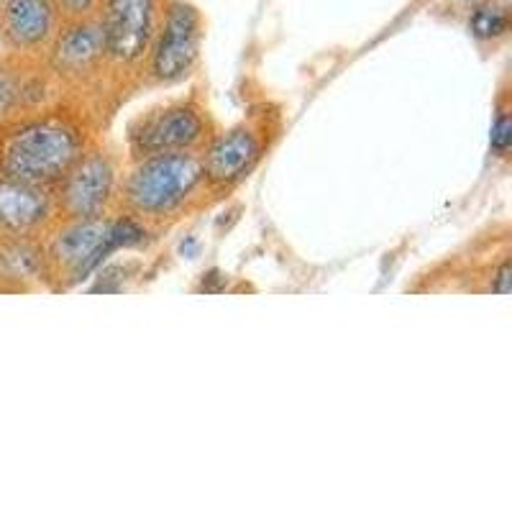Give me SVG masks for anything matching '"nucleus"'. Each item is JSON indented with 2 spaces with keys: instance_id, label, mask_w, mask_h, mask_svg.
Instances as JSON below:
<instances>
[{
  "instance_id": "2eb2a0df",
  "label": "nucleus",
  "mask_w": 512,
  "mask_h": 512,
  "mask_svg": "<svg viewBox=\"0 0 512 512\" xmlns=\"http://www.w3.org/2000/svg\"><path fill=\"white\" fill-rule=\"evenodd\" d=\"M512 146V90L510 82H502L495 100V118H492V134H489V149L492 157L505 162L510 157Z\"/></svg>"
},
{
  "instance_id": "4468645a",
  "label": "nucleus",
  "mask_w": 512,
  "mask_h": 512,
  "mask_svg": "<svg viewBox=\"0 0 512 512\" xmlns=\"http://www.w3.org/2000/svg\"><path fill=\"white\" fill-rule=\"evenodd\" d=\"M47 290L41 241L0 236V295Z\"/></svg>"
},
{
  "instance_id": "20e7f679",
  "label": "nucleus",
  "mask_w": 512,
  "mask_h": 512,
  "mask_svg": "<svg viewBox=\"0 0 512 512\" xmlns=\"http://www.w3.org/2000/svg\"><path fill=\"white\" fill-rule=\"evenodd\" d=\"M285 134V113L280 103L262 100L249 105V111L231 123L221 126L213 141L203 149V175L208 208L239 190L256 169L262 167L274 146Z\"/></svg>"
},
{
  "instance_id": "f8f14e48",
  "label": "nucleus",
  "mask_w": 512,
  "mask_h": 512,
  "mask_svg": "<svg viewBox=\"0 0 512 512\" xmlns=\"http://www.w3.org/2000/svg\"><path fill=\"white\" fill-rule=\"evenodd\" d=\"M57 100V85L44 59L8 52L0 57V131Z\"/></svg>"
},
{
  "instance_id": "f257e3e1",
  "label": "nucleus",
  "mask_w": 512,
  "mask_h": 512,
  "mask_svg": "<svg viewBox=\"0 0 512 512\" xmlns=\"http://www.w3.org/2000/svg\"><path fill=\"white\" fill-rule=\"evenodd\" d=\"M205 198L203 152H169L126 159L113 216L136 223L146 236H159L200 216Z\"/></svg>"
},
{
  "instance_id": "f3484780",
  "label": "nucleus",
  "mask_w": 512,
  "mask_h": 512,
  "mask_svg": "<svg viewBox=\"0 0 512 512\" xmlns=\"http://www.w3.org/2000/svg\"><path fill=\"white\" fill-rule=\"evenodd\" d=\"M57 3L59 18L64 21H80V18L98 16V8L103 0H54Z\"/></svg>"
},
{
  "instance_id": "39448f33",
  "label": "nucleus",
  "mask_w": 512,
  "mask_h": 512,
  "mask_svg": "<svg viewBox=\"0 0 512 512\" xmlns=\"http://www.w3.org/2000/svg\"><path fill=\"white\" fill-rule=\"evenodd\" d=\"M512 282V231L500 221L474 233L438 262L415 274V295H507Z\"/></svg>"
},
{
  "instance_id": "9d476101",
  "label": "nucleus",
  "mask_w": 512,
  "mask_h": 512,
  "mask_svg": "<svg viewBox=\"0 0 512 512\" xmlns=\"http://www.w3.org/2000/svg\"><path fill=\"white\" fill-rule=\"evenodd\" d=\"M203 39L205 21L200 8L192 6L190 0H167L162 24H159L152 52L146 59L141 93L177 88L190 80L200 67Z\"/></svg>"
},
{
  "instance_id": "f03ea898",
  "label": "nucleus",
  "mask_w": 512,
  "mask_h": 512,
  "mask_svg": "<svg viewBox=\"0 0 512 512\" xmlns=\"http://www.w3.org/2000/svg\"><path fill=\"white\" fill-rule=\"evenodd\" d=\"M100 136L105 128L88 111L57 100L0 131V177L54 185Z\"/></svg>"
},
{
  "instance_id": "6ab92c4d",
  "label": "nucleus",
  "mask_w": 512,
  "mask_h": 512,
  "mask_svg": "<svg viewBox=\"0 0 512 512\" xmlns=\"http://www.w3.org/2000/svg\"><path fill=\"white\" fill-rule=\"evenodd\" d=\"M0 3H3V0H0Z\"/></svg>"
},
{
  "instance_id": "7ed1b4c3",
  "label": "nucleus",
  "mask_w": 512,
  "mask_h": 512,
  "mask_svg": "<svg viewBox=\"0 0 512 512\" xmlns=\"http://www.w3.org/2000/svg\"><path fill=\"white\" fill-rule=\"evenodd\" d=\"M44 62L57 85L59 100L80 105L108 131V123L123 103L105 59L98 18L64 21L44 54Z\"/></svg>"
},
{
  "instance_id": "9b49d317",
  "label": "nucleus",
  "mask_w": 512,
  "mask_h": 512,
  "mask_svg": "<svg viewBox=\"0 0 512 512\" xmlns=\"http://www.w3.org/2000/svg\"><path fill=\"white\" fill-rule=\"evenodd\" d=\"M59 223L52 185L0 177V236L44 241Z\"/></svg>"
},
{
  "instance_id": "a211bd4d",
  "label": "nucleus",
  "mask_w": 512,
  "mask_h": 512,
  "mask_svg": "<svg viewBox=\"0 0 512 512\" xmlns=\"http://www.w3.org/2000/svg\"><path fill=\"white\" fill-rule=\"evenodd\" d=\"M3 54H6V47H3V39H0V57H3Z\"/></svg>"
},
{
  "instance_id": "1a4fd4ad",
  "label": "nucleus",
  "mask_w": 512,
  "mask_h": 512,
  "mask_svg": "<svg viewBox=\"0 0 512 512\" xmlns=\"http://www.w3.org/2000/svg\"><path fill=\"white\" fill-rule=\"evenodd\" d=\"M123 162V146L113 144L108 136H100L90 144L85 154L52 185L59 223L113 216Z\"/></svg>"
},
{
  "instance_id": "6e6552de",
  "label": "nucleus",
  "mask_w": 512,
  "mask_h": 512,
  "mask_svg": "<svg viewBox=\"0 0 512 512\" xmlns=\"http://www.w3.org/2000/svg\"><path fill=\"white\" fill-rule=\"evenodd\" d=\"M167 0H103L98 8V26L103 49L111 67L113 85L126 105L141 93L146 59L152 52L154 36L162 24Z\"/></svg>"
},
{
  "instance_id": "ddd939ff",
  "label": "nucleus",
  "mask_w": 512,
  "mask_h": 512,
  "mask_svg": "<svg viewBox=\"0 0 512 512\" xmlns=\"http://www.w3.org/2000/svg\"><path fill=\"white\" fill-rule=\"evenodd\" d=\"M59 26H62V18L54 0H3L0 3V39L8 54L44 59Z\"/></svg>"
},
{
  "instance_id": "0eeeda50",
  "label": "nucleus",
  "mask_w": 512,
  "mask_h": 512,
  "mask_svg": "<svg viewBox=\"0 0 512 512\" xmlns=\"http://www.w3.org/2000/svg\"><path fill=\"white\" fill-rule=\"evenodd\" d=\"M221 131L203 88L169 98L136 113L126 126V159L169 152H203Z\"/></svg>"
},
{
  "instance_id": "423d86ee",
  "label": "nucleus",
  "mask_w": 512,
  "mask_h": 512,
  "mask_svg": "<svg viewBox=\"0 0 512 512\" xmlns=\"http://www.w3.org/2000/svg\"><path fill=\"white\" fill-rule=\"evenodd\" d=\"M146 233L121 216L62 221L41 241L47 292H67L80 285L118 246L134 244Z\"/></svg>"
},
{
  "instance_id": "dca6fc26",
  "label": "nucleus",
  "mask_w": 512,
  "mask_h": 512,
  "mask_svg": "<svg viewBox=\"0 0 512 512\" xmlns=\"http://www.w3.org/2000/svg\"><path fill=\"white\" fill-rule=\"evenodd\" d=\"M469 29L477 39L489 41V39H500V36L507 34L510 29V13L505 11L497 3H482L477 11L469 18Z\"/></svg>"
}]
</instances>
